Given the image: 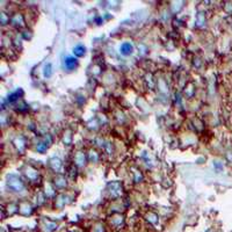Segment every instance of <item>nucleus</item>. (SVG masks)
Instances as JSON below:
<instances>
[{"label":"nucleus","mask_w":232,"mask_h":232,"mask_svg":"<svg viewBox=\"0 0 232 232\" xmlns=\"http://www.w3.org/2000/svg\"><path fill=\"white\" fill-rule=\"evenodd\" d=\"M77 65V60L74 59V58H71V57H68L66 60H65V66L68 68V70H72L74 66Z\"/></svg>","instance_id":"1"},{"label":"nucleus","mask_w":232,"mask_h":232,"mask_svg":"<svg viewBox=\"0 0 232 232\" xmlns=\"http://www.w3.org/2000/svg\"><path fill=\"white\" fill-rule=\"evenodd\" d=\"M131 51H132V47L129 43H124L122 45V53L129 55V53H131Z\"/></svg>","instance_id":"2"},{"label":"nucleus","mask_w":232,"mask_h":232,"mask_svg":"<svg viewBox=\"0 0 232 232\" xmlns=\"http://www.w3.org/2000/svg\"><path fill=\"white\" fill-rule=\"evenodd\" d=\"M74 53L78 55V56H82V55L85 53V48L81 47V45H78V47H76V49H74Z\"/></svg>","instance_id":"3"}]
</instances>
